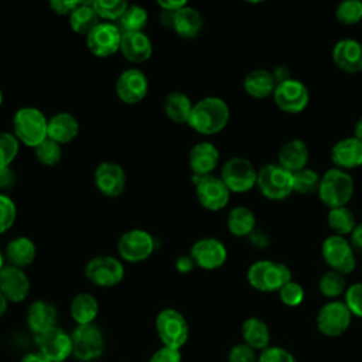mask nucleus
<instances>
[{
    "label": "nucleus",
    "mask_w": 362,
    "mask_h": 362,
    "mask_svg": "<svg viewBox=\"0 0 362 362\" xmlns=\"http://www.w3.org/2000/svg\"><path fill=\"white\" fill-rule=\"evenodd\" d=\"M229 116V106L222 98L206 96L194 103L188 126L199 134L212 136L226 127Z\"/></svg>",
    "instance_id": "nucleus-1"
},
{
    "label": "nucleus",
    "mask_w": 362,
    "mask_h": 362,
    "mask_svg": "<svg viewBox=\"0 0 362 362\" xmlns=\"http://www.w3.org/2000/svg\"><path fill=\"white\" fill-rule=\"evenodd\" d=\"M355 192V182L348 171L329 168L321 175L318 187V198L328 208L346 206Z\"/></svg>",
    "instance_id": "nucleus-2"
},
{
    "label": "nucleus",
    "mask_w": 362,
    "mask_h": 362,
    "mask_svg": "<svg viewBox=\"0 0 362 362\" xmlns=\"http://www.w3.org/2000/svg\"><path fill=\"white\" fill-rule=\"evenodd\" d=\"M250 287L260 293H274L291 281V272L287 264L274 260H257L252 263L246 273Z\"/></svg>",
    "instance_id": "nucleus-3"
},
{
    "label": "nucleus",
    "mask_w": 362,
    "mask_h": 362,
    "mask_svg": "<svg viewBox=\"0 0 362 362\" xmlns=\"http://www.w3.org/2000/svg\"><path fill=\"white\" fill-rule=\"evenodd\" d=\"M13 134L20 143L35 148L48 137V119L37 107H20L13 116Z\"/></svg>",
    "instance_id": "nucleus-4"
},
{
    "label": "nucleus",
    "mask_w": 362,
    "mask_h": 362,
    "mask_svg": "<svg viewBox=\"0 0 362 362\" xmlns=\"http://www.w3.org/2000/svg\"><path fill=\"white\" fill-rule=\"evenodd\" d=\"M256 187L260 194L272 201H281L294 192L293 173L287 171L277 163L264 164L257 170Z\"/></svg>",
    "instance_id": "nucleus-5"
},
{
    "label": "nucleus",
    "mask_w": 362,
    "mask_h": 362,
    "mask_svg": "<svg viewBox=\"0 0 362 362\" xmlns=\"http://www.w3.org/2000/svg\"><path fill=\"white\" fill-rule=\"evenodd\" d=\"M321 257L329 270L344 276L351 274L356 267V255L349 239L339 235H329L321 243Z\"/></svg>",
    "instance_id": "nucleus-6"
},
{
    "label": "nucleus",
    "mask_w": 362,
    "mask_h": 362,
    "mask_svg": "<svg viewBox=\"0 0 362 362\" xmlns=\"http://www.w3.org/2000/svg\"><path fill=\"white\" fill-rule=\"evenodd\" d=\"M156 331L163 346L178 351L189 337V327L185 317L175 308H164L157 314Z\"/></svg>",
    "instance_id": "nucleus-7"
},
{
    "label": "nucleus",
    "mask_w": 362,
    "mask_h": 362,
    "mask_svg": "<svg viewBox=\"0 0 362 362\" xmlns=\"http://www.w3.org/2000/svg\"><path fill=\"white\" fill-rule=\"evenodd\" d=\"M219 177L230 194H245L256 187L257 170L247 158L235 156L223 163Z\"/></svg>",
    "instance_id": "nucleus-8"
},
{
    "label": "nucleus",
    "mask_w": 362,
    "mask_h": 362,
    "mask_svg": "<svg viewBox=\"0 0 362 362\" xmlns=\"http://www.w3.org/2000/svg\"><path fill=\"white\" fill-rule=\"evenodd\" d=\"M72 355L81 362H92L102 356L105 351V337L102 329L93 322L76 325L71 332Z\"/></svg>",
    "instance_id": "nucleus-9"
},
{
    "label": "nucleus",
    "mask_w": 362,
    "mask_h": 362,
    "mask_svg": "<svg viewBox=\"0 0 362 362\" xmlns=\"http://www.w3.org/2000/svg\"><path fill=\"white\" fill-rule=\"evenodd\" d=\"M352 314L341 300H329L317 313L318 331L329 338H335L348 331L352 322Z\"/></svg>",
    "instance_id": "nucleus-10"
},
{
    "label": "nucleus",
    "mask_w": 362,
    "mask_h": 362,
    "mask_svg": "<svg viewBox=\"0 0 362 362\" xmlns=\"http://www.w3.org/2000/svg\"><path fill=\"white\" fill-rule=\"evenodd\" d=\"M85 276L96 287H115L123 280L124 267L117 257L102 255L86 263Z\"/></svg>",
    "instance_id": "nucleus-11"
},
{
    "label": "nucleus",
    "mask_w": 362,
    "mask_h": 362,
    "mask_svg": "<svg viewBox=\"0 0 362 362\" xmlns=\"http://www.w3.org/2000/svg\"><path fill=\"white\" fill-rule=\"evenodd\" d=\"M273 100L281 112L288 115H297L307 107L310 102V92L305 83L298 79L290 78L276 85V89L273 92Z\"/></svg>",
    "instance_id": "nucleus-12"
},
{
    "label": "nucleus",
    "mask_w": 362,
    "mask_h": 362,
    "mask_svg": "<svg viewBox=\"0 0 362 362\" xmlns=\"http://www.w3.org/2000/svg\"><path fill=\"white\" fill-rule=\"evenodd\" d=\"M154 238L144 229H130L117 242L119 256L129 263H140L154 252Z\"/></svg>",
    "instance_id": "nucleus-13"
},
{
    "label": "nucleus",
    "mask_w": 362,
    "mask_h": 362,
    "mask_svg": "<svg viewBox=\"0 0 362 362\" xmlns=\"http://www.w3.org/2000/svg\"><path fill=\"white\" fill-rule=\"evenodd\" d=\"M122 35L123 33L117 24L100 21L86 35L88 49L98 58H107L120 51Z\"/></svg>",
    "instance_id": "nucleus-14"
},
{
    "label": "nucleus",
    "mask_w": 362,
    "mask_h": 362,
    "mask_svg": "<svg viewBox=\"0 0 362 362\" xmlns=\"http://www.w3.org/2000/svg\"><path fill=\"white\" fill-rule=\"evenodd\" d=\"M195 185V195L198 202L208 211L223 209L230 198V191L226 188L221 177L205 175L192 177Z\"/></svg>",
    "instance_id": "nucleus-15"
},
{
    "label": "nucleus",
    "mask_w": 362,
    "mask_h": 362,
    "mask_svg": "<svg viewBox=\"0 0 362 362\" xmlns=\"http://www.w3.org/2000/svg\"><path fill=\"white\" fill-rule=\"evenodd\" d=\"M35 344L49 362H65L72 355V337L59 327L35 335Z\"/></svg>",
    "instance_id": "nucleus-16"
},
{
    "label": "nucleus",
    "mask_w": 362,
    "mask_h": 362,
    "mask_svg": "<svg viewBox=\"0 0 362 362\" xmlns=\"http://www.w3.org/2000/svg\"><path fill=\"white\" fill-rule=\"evenodd\" d=\"M115 90L123 103L136 105L146 98L148 92V79L143 71L129 68L117 76Z\"/></svg>",
    "instance_id": "nucleus-17"
},
{
    "label": "nucleus",
    "mask_w": 362,
    "mask_h": 362,
    "mask_svg": "<svg viewBox=\"0 0 362 362\" xmlns=\"http://www.w3.org/2000/svg\"><path fill=\"white\" fill-rule=\"evenodd\" d=\"M195 266L204 270H215L225 264L228 259L226 246L216 238L198 239L189 250Z\"/></svg>",
    "instance_id": "nucleus-18"
},
{
    "label": "nucleus",
    "mask_w": 362,
    "mask_h": 362,
    "mask_svg": "<svg viewBox=\"0 0 362 362\" xmlns=\"http://www.w3.org/2000/svg\"><path fill=\"white\" fill-rule=\"evenodd\" d=\"M93 181L102 195L116 198L122 195L126 188V173L120 164L103 161L95 168Z\"/></svg>",
    "instance_id": "nucleus-19"
},
{
    "label": "nucleus",
    "mask_w": 362,
    "mask_h": 362,
    "mask_svg": "<svg viewBox=\"0 0 362 362\" xmlns=\"http://www.w3.org/2000/svg\"><path fill=\"white\" fill-rule=\"evenodd\" d=\"M0 293L8 303H21L30 294V279L23 269L6 264L0 272Z\"/></svg>",
    "instance_id": "nucleus-20"
},
{
    "label": "nucleus",
    "mask_w": 362,
    "mask_h": 362,
    "mask_svg": "<svg viewBox=\"0 0 362 362\" xmlns=\"http://www.w3.org/2000/svg\"><path fill=\"white\" fill-rule=\"evenodd\" d=\"M332 62L345 74L362 72V42L354 38H342L332 47Z\"/></svg>",
    "instance_id": "nucleus-21"
},
{
    "label": "nucleus",
    "mask_w": 362,
    "mask_h": 362,
    "mask_svg": "<svg viewBox=\"0 0 362 362\" xmlns=\"http://www.w3.org/2000/svg\"><path fill=\"white\" fill-rule=\"evenodd\" d=\"M219 150L211 141H198L188 153V165L194 177L212 175L219 164Z\"/></svg>",
    "instance_id": "nucleus-22"
},
{
    "label": "nucleus",
    "mask_w": 362,
    "mask_h": 362,
    "mask_svg": "<svg viewBox=\"0 0 362 362\" xmlns=\"http://www.w3.org/2000/svg\"><path fill=\"white\" fill-rule=\"evenodd\" d=\"M329 157L335 168L344 171L358 168L362 165V141L354 136L339 139L331 147Z\"/></svg>",
    "instance_id": "nucleus-23"
},
{
    "label": "nucleus",
    "mask_w": 362,
    "mask_h": 362,
    "mask_svg": "<svg viewBox=\"0 0 362 362\" xmlns=\"http://www.w3.org/2000/svg\"><path fill=\"white\" fill-rule=\"evenodd\" d=\"M308 158V146L301 139H290L284 141L277 151V164L293 174L305 168Z\"/></svg>",
    "instance_id": "nucleus-24"
},
{
    "label": "nucleus",
    "mask_w": 362,
    "mask_h": 362,
    "mask_svg": "<svg viewBox=\"0 0 362 362\" xmlns=\"http://www.w3.org/2000/svg\"><path fill=\"white\" fill-rule=\"evenodd\" d=\"M58 321L57 308L44 300H37L31 303L27 311V325L34 335L44 334L55 327Z\"/></svg>",
    "instance_id": "nucleus-25"
},
{
    "label": "nucleus",
    "mask_w": 362,
    "mask_h": 362,
    "mask_svg": "<svg viewBox=\"0 0 362 362\" xmlns=\"http://www.w3.org/2000/svg\"><path fill=\"white\" fill-rule=\"evenodd\" d=\"M120 52L126 61L133 64H143L151 57L153 44L143 31L123 33Z\"/></svg>",
    "instance_id": "nucleus-26"
},
{
    "label": "nucleus",
    "mask_w": 362,
    "mask_h": 362,
    "mask_svg": "<svg viewBox=\"0 0 362 362\" xmlns=\"http://www.w3.org/2000/svg\"><path fill=\"white\" fill-rule=\"evenodd\" d=\"M79 133V122L69 112H58L48 119V139L58 144L72 141Z\"/></svg>",
    "instance_id": "nucleus-27"
},
{
    "label": "nucleus",
    "mask_w": 362,
    "mask_h": 362,
    "mask_svg": "<svg viewBox=\"0 0 362 362\" xmlns=\"http://www.w3.org/2000/svg\"><path fill=\"white\" fill-rule=\"evenodd\" d=\"M37 256L35 243L28 236H17L6 246L7 264L23 269L30 266Z\"/></svg>",
    "instance_id": "nucleus-28"
},
{
    "label": "nucleus",
    "mask_w": 362,
    "mask_h": 362,
    "mask_svg": "<svg viewBox=\"0 0 362 362\" xmlns=\"http://www.w3.org/2000/svg\"><path fill=\"white\" fill-rule=\"evenodd\" d=\"M276 85L272 71L263 68L250 71L243 79V89L253 99H266L273 96Z\"/></svg>",
    "instance_id": "nucleus-29"
},
{
    "label": "nucleus",
    "mask_w": 362,
    "mask_h": 362,
    "mask_svg": "<svg viewBox=\"0 0 362 362\" xmlns=\"http://www.w3.org/2000/svg\"><path fill=\"white\" fill-rule=\"evenodd\" d=\"M204 25L202 14L191 6H184L181 10L174 13L171 28L177 35L182 38H194L197 37Z\"/></svg>",
    "instance_id": "nucleus-30"
},
{
    "label": "nucleus",
    "mask_w": 362,
    "mask_h": 362,
    "mask_svg": "<svg viewBox=\"0 0 362 362\" xmlns=\"http://www.w3.org/2000/svg\"><path fill=\"white\" fill-rule=\"evenodd\" d=\"M242 338L246 345L255 351H263L270 346V329L259 317H249L242 324Z\"/></svg>",
    "instance_id": "nucleus-31"
},
{
    "label": "nucleus",
    "mask_w": 362,
    "mask_h": 362,
    "mask_svg": "<svg viewBox=\"0 0 362 362\" xmlns=\"http://www.w3.org/2000/svg\"><path fill=\"white\" fill-rule=\"evenodd\" d=\"M99 313V303L95 296L90 293H78L71 304H69V314L76 325H86L93 324Z\"/></svg>",
    "instance_id": "nucleus-32"
},
{
    "label": "nucleus",
    "mask_w": 362,
    "mask_h": 362,
    "mask_svg": "<svg viewBox=\"0 0 362 362\" xmlns=\"http://www.w3.org/2000/svg\"><path fill=\"white\" fill-rule=\"evenodd\" d=\"M192 106L194 103L191 102L189 96H187L180 90L167 93L163 100V109L165 116L174 123H180V124H185V123L188 124Z\"/></svg>",
    "instance_id": "nucleus-33"
},
{
    "label": "nucleus",
    "mask_w": 362,
    "mask_h": 362,
    "mask_svg": "<svg viewBox=\"0 0 362 362\" xmlns=\"http://www.w3.org/2000/svg\"><path fill=\"white\" fill-rule=\"evenodd\" d=\"M228 230L238 238H247L256 229V216L247 206H233L226 216Z\"/></svg>",
    "instance_id": "nucleus-34"
},
{
    "label": "nucleus",
    "mask_w": 362,
    "mask_h": 362,
    "mask_svg": "<svg viewBox=\"0 0 362 362\" xmlns=\"http://www.w3.org/2000/svg\"><path fill=\"white\" fill-rule=\"evenodd\" d=\"M68 18L71 30L85 37L100 23V18L95 11L92 1H81Z\"/></svg>",
    "instance_id": "nucleus-35"
},
{
    "label": "nucleus",
    "mask_w": 362,
    "mask_h": 362,
    "mask_svg": "<svg viewBox=\"0 0 362 362\" xmlns=\"http://www.w3.org/2000/svg\"><path fill=\"white\" fill-rule=\"evenodd\" d=\"M327 222L329 229L334 232V235H339V236H349L358 223L354 212L348 206L329 209Z\"/></svg>",
    "instance_id": "nucleus-36"
},
{
    "label": "nucleus",
    "mask_w": 362,
    "mask_h": 362,
    "mask_svg": "<svg viewBox=\"0 0 362 362\" xmlns=\"http://www.w3.org/2000/svg\"><path fill=\"white\" fill-rule=\"evenodd\" d=\"M346 288L348 287L345 276L334 270H327L325 273L321 274L318 280L320 293L329 300H337L339 296L345 294Z\"/></svg>",
    "instance_id": "nucleus-37"
},
{
    "label": "nucleus",
    "mask_w": 362,
    "mask_h": 362,
    "mask_svg": "<svg viewBox=\"0 0 362 362\" xmlns=\"http://www.w3.org/2000/svg\"><path fill=\"white\" fill-rule=\"evenodd\" d=\"M148 20V14L144 7L139 4H129L123 16L119 20V28L122 33H137L143 31Z\"/></svg>",
    "instance_id": "nucleus-38"
},
{
    "label": "nucleus",
    "mask_w": 362,
    "mask_h": 362,
    "mask_svg": "<svg viewBox=\"0 0 362 362\" xmlns=\"http://www.w3.org/2000/svg\"><path fill=\"white\" fill-rule=\"evenodd\" d=\"M321 175L314 171L313 168H303L293 174V182H294V192L298 195H313L318 192Z\"/></svg>",
    "instance_id": "nucleus-39"
},
{
    "label": "nucleus",
    "mask_w": 362,
    "mask_h": 362,
    "mask_svg": "<svg viewBox=\"0 0 362 362\" xmlns=\"http://www.w3.org/2000/svg\"><path fill=\"white\" fill-rule=\"evenodd\" d=\"M92 4L99 18L107 23L119 21L129 6L124 0H92Z\"/></svg>",
    "instance_id": "nucleus-40"
},
{
    "label": "nucleus",
    "mask_w": 362,
    "mask_h": 362,
    "mask_svg": "<svg viewBox=\"0 0 362 362\" xmlns=\"http://www.w3.org/2000/svg\"><path fill=\"white\" fill-rule=\"evenodd\" d=\"M335 18L344 25H355L362 20V1L345 0L335 7Z\"/></svg>",
    "instance_id": "nucleus-41"
},
{
    "label": "nucleus",
    "mask_w": 362,
    "mask_h": 362,
    "mask_svg": "<svg viewBox=\"0 0 362 362\" xmlns=\"http://www.w3.org/2000/svg\"><path fill=\"white\" fill-rule=\"evenodd\" d=\"M20 150V141L10 132H0V168H8Z\"/></svg>",
    "instance_id": "nucleus-42"
},
{
    "label": "nucleus",
    "mask_w": 362,
    "mask_h": 362,
    "mask_svg": "<svg viewBox=\"0 0 362 362\" xmlns=\"http://www.w3.org/2000/svg\"><path fill=\"white\" fill-rule=\"evenodd\" d=\"M34 153L35 158L44 165H55L62 157L61 144L48 137L34 148Z\"/></svg>",
    "instance_id": "nucleus-43"
},
{
    "label": "nucleus",
    "mask_w": 362,
    "mask_h": 362,
    "mask_svg": "<svg viewBox=\"0 0 362 362\" xmlns=\"http://www.w3.org/2000/svg\"><path fill=\"white\" fill-rule=\"evenodd\" d=\"M305 291L303 286L294 280L288 281L279 290L280 301L287 307H297L304 301Z\"/></svg>",
    "instance_id": "nucleus-44"
},
{
    "label": "nucleus",
    "mask_w": 362,
    "mask_h": 362,
    "mask_svg": "<svg viewBox=\"0 0 362 362\" xmlns=\"http://www.w3.org/2000/svg\"><path fill=\"white\" fill-rule=\"evenodd\" d=\"M17 206L14 201L6 195L0 194V235L7 232L16 222Z\"/></svg>",
    "instance_id": "nucleus-45"
},
{
    "label": "nucleus",
    "mask_w": 362,
    "mask_h": 362,
    "mask_svg": "<svg viewBox=\"0 0 362 362\" xmlns=\"http://www.w3.org/2000/svg\"><path fill=\"white\" fill-rule=\"evenodd\" d=\"M344 303L352 315L362 318V281L354 283L346 288L344 294Z\"/></svg>",
    "instance_id": "nucleus-46"
},
{
    "label": "nucleus",
    "mask_w": 362,
    "mask_h": 362,
    "mask_svg": "<svg viewBox=\"0 0 362 362\" xmlns=\"http://www.w3.org/2000/svg\"><path fill=\"white\" fill-rule=\"evenodd\" d=\"M257 362H297V361L290 351L281 346L270 345L260 352V355L257 356Z\"/></svg>",
    "instance_id": "nucleus-47"
},
{
    "label": "nucleus",
    "mask_w": 362,
    "mask_h": 362,
    "mask_svg": "<svg viewBox=\"0 0 362 362\" xmlns=\"http://www.w3.org/2000/svg\"><path fill=\"white\" fill-rule=\"evenodd\" d=\"M228 362H257V355L253 348L242 342L230 348L228 354Z\"/></svg>",
    "instance_id": "nucleus-48"
},
{
    "label": "nucleus",
    "mask_w": 362,
    "mask_h": 362,
    "mask_svg": "<svg viewBox=\"0 0 362 362\" xmlns=\"http://www.w3.org/2000/svg\"><path fill=\"white\" fill-rule=\"evenodd\" d=\"M148 362H182V359L181 352L178 349L161 346L150 356Z\"/></svg>",
    "instance_id": "nucleus-49"
},
{
    "label": "nucleus",
    "mask_w": 362,
    "mask_h": 362,
    "mask_svg": "<svg viewBox=\"0 0 362 362\" xmlns=\"http://www.w3.org/2000/svg\"><path fill=\"white\" fill-rule=\"evenodd\" d=\"M79 0H52L49 1V7L59 16H68L79 6Z\"/></svg>",
    "instance_id": "nucleus-50"
},
{
    "label": "nucleus",
    "mask_w": 362,
    "mask_h": 362,
    "mask_svg": "<svg viewBox=\"0 0 362 362\" xmlns=\"http://www.w3.org/2000/svg\"><path fill=\"white\" fill-rule=\"evenodd\" d=\"M247 240L250 243V246H253L255 249H264L270 245V238L269 235L264 232V230H259V229H255L249 236H247Z\"/></svg>",
    "instance_id": "nucleus-51"
},
{
    "label": "nucleus",
    "mask_w": 362,
    "mask_h": 362,
    "mask_svg": "<svg viewBox=\"0 0 362 362\" xmlns=\"http://www.w3.org/2000/svg\"><path fill=\"white\" fill-rule=\"evenodd\" d=\"M349 243L355 252V255L362 256V222L356 223L354 230L349 235Z\"/></svg>",
    "instance_id": "nucleus-52"
},
{
    "label": "nucleus",
    "mask_w": 362,
    "mask_h": 362,
    "mask_svg": "<svg viewBox=\"0 0 362 362\" xmlns=\"http://www.w3.org/2000/svg\"><path fill=\"white\" fill-rule=\"evenodd\" d=\"M158 7L161 11H168V13H177L181 10L184 6H187L185 0H158L157 1Z\"/></svg>",
    "instance_id": "nucleus-53"
},
{
    "label": "nucleus",
    "mask_w": 362,
    "mask_h": 362,
    "mask_svg": "<svg viewBox=\"0 0 362 362\" xmlns=\"http://www.w3.org/2000/svg\"><path fill=\"white\" fill-rule=\"evenodd\" d=\"M194 267H195V263H194V260H192V257H191L189 255L180 256V257L175 260V269H177L180 273H182V274L192 272Z\"/></svg>",
    "instance_id": "nucleus-54"
},
{
    "label": "nucleus",
    "mask_w": 362,
    "mask_h": 362,
    "mask_svg": "<svg viewBox=\"0 0 362 362\" xmlns=\"http://www.w3.org/2000/svg\"><path fill=\"white\" fill-rule=\"evenodd\" d=\"M14 182V174L8 168H0V189H7Z\"/></svg>",
    "instance_id": "nucleus-55"
},
{
    "label": "nucleus",
    "mask_w": 362,
    "mask_h": 362,
    "mask_svg": "<svg viewBox=\"0 0 362 362\" xmlns=\"http://www.w3.org/2000/svg\"><path fill=\"white\" fill-rule=\"evenodd\" d=\"M272 75H273V78H274L276 83L284 82V81H287V79H290V78H291L288 68H287V66H284V65H279V66H276V68L272 71Z\"/></svg>",
    "instance_id": "nucleus-56"
},
{
    "label": "nucleus",
    "mask_w": 362,
    "mask_h": 362,
    "mask_svg": "<svg viewBox=\"0 0 362 362\" xmlns=\"http://www.w3.org/2000/svg\"><path fill=\"white\" fill-rule=\"evenodd\" d=\"M20 362H49L41 352H30L21 358Z\"/></svg>",
    "instance_id": "nucleus-57"
},
{
    "label": "nucleus",
    "mask_w": 362,
    "mask_h": 362,
    "mask_svg": "<svg viewBox=\"0 0 362 362\" xmlns=\"http://www.w3.org/2000/svg\"><path fill=\"white\" fill-rule=\"evenodd\" d=\"M354 137H356L359 141H362V116L358 119L354 127Z\"/></svg>",
    "instance_id": "nucleus-58"
},
{
    "label": "nucleus",
    "mask_w": 362,
    "mask_h": 362,
    "mask_svg": "<svg viewBox=\"0 0 362 362\" xmlns=\"http://www.w3.org/2000/svg\"><path fill=\"white\" fill-rule=\"evenodd\" d=\"M7 307H8V301H7V300L4 298V296L0 293V318L6 314Z\"/></svg>",
    "instance_id": "nucleus-59"
},
{
    "label": "nucleus",
    "mask_w": 362,
    "mask_h": 362,
    "mask_svg": "<svg viewBox=\"0 0 362 362\" xmlns=\"http://www.w3.org/2000/svg\"><path fill=\"white\" fill-rule=\"evenodd\" d=\"M1 103H3V92L0 89V106H1Z\"/></svg>",
    "instance_id": "nucleus-60"
}]
</instances>
